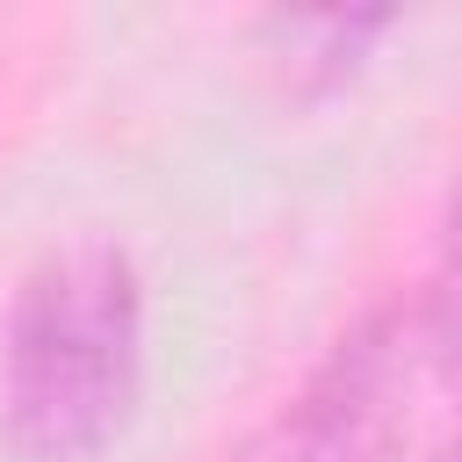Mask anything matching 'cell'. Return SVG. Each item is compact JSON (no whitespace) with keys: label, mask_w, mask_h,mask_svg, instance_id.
I'll list each match as a JSON object with an SVG mask.
<instances>
[{"label":"cell","mask_w":462,"mask_h":462,"mask_svg":"<svg viewBox=\"0 0 462 462\" xmlns=\"http://www.w3.org/2000/svg\"><path fill=\"white\" fill-rule=\"evenodd\" d=\"M426 318H433V346H440V361H448V375H455V390H462V173H455V188H448V217H440V274H433V303H426Z\"/></svg>","instance_id":"277c9868"},{"label":"cell","mask_w":462,"mask_h":462,"mask_svg":"<svg viewBox=\"0 0 462 462\" xmlns=\"http://www.w3.org/2000/svg\"><path fill=\"white\" fill-rule=\"evenodd\" d=\"M426 346H433L426 303L404 296L368 303L224 462H397Z\"/></svg>","instance_id":"7a4b0ae2"},{"label":"cell","mask_w":462,"mask_h":462,"mask_svg":"<svg viewBox=\"0 0 462 462\" xmlns=\"http://www.w3.org/2000/svg\"><path fill=\"white\" fill-rule=\"evenodd\" d=\"M144 375V282L101 238H58L7 303V448L22 462H101Z\"/></svg>","instance_id":"6da1fadb"},{"label":"cell","mask_w":462,"mask_h":462,"mask_svg":"<svg viewBox=\"0 0 462 462\" xmlns=\"http://www.w3.org/2000/svg\"><path fill=\"white\" fill-rule=\"evenodd\" d=\"M448 462H462V448H455V455H448Z\"/></svg>","instance_id":"5b68a950"},{"label":"cell","mask_w":462,"mask_h":462,"mask_svg":"<svg viewBox=\"0 0 462 462\" xmlns=\"http://www.w3.org/2000/svg\"><path fill=\"white\" fill-rule=\"evenodd\" d=\"M383 22H390L383 7H325V14H274V36H282L296 79H332L354 65L361 36H375Z\"/></svg>","instance_id":"3957f363"}]
</instances>
